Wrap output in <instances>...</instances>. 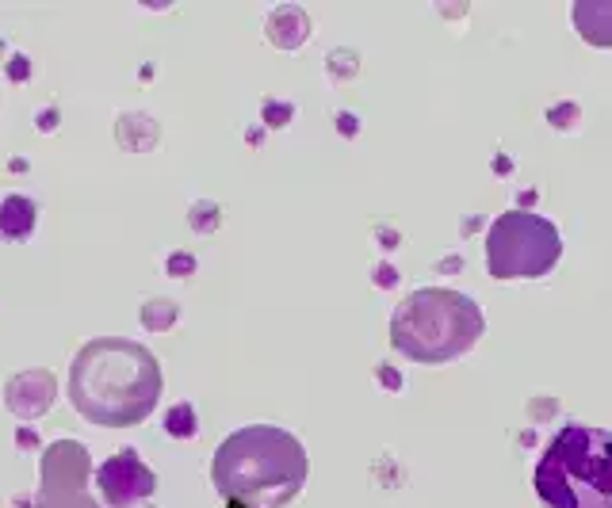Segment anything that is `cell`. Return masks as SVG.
<instances>
[{
    "mask_svg": "<svg viewBox=\"0 0 612 508\" xmlns=\"http://www.w3.org/2000/svg\"><path fill=\"white\" fill-rule=\"evenodd\" d=\"M161 390V363L138 340L96 337L69 363V402L100 428L142 424L161 402Z\"/></svg>",
    "mask_w": 612,
    "mask_h": 508,
    "instance_id": "6da1fadb",
    "label": "cell"
},
{
    "mask_svg": "<svg viewBox=\"0 0 612 508\" xmlns=\"http://www.w3.org/2000/svg\"><path fill=\"white\" fill-rule=\"evenodd\" d=\"M306 447L276 424H245L230 432L211 459V482L226 501L245 508H284L306 486Z\"/></svg>",
    "mask_w": 612,
    "mask_h": 508,
    "instance_id": "7a4b0ae2",
    "label": "cell"
},
{
    "mask_svg": "<svg viewBox=\"0 0 612 508\" xmlns=\"http://www.w3.org/2000/svg\"><path fill=\"white\" fill-rule=\"evenodd\" d=\"M532 489L544 508H612V432L563 424L536 459Z\"/></svg>",
    "mask_w": 612,
    "mask_h": 508,
    "instance_id": "3957f363",
    "label": "cell"
},
{
    "mask_svg": "<svg viewBox=\"0 0 612 508\" xmlns=\"http://www.w3.org/2000/svg\"><path fill=\"white\" fill-rule=\"evenodd\" d=\"M486 318L475 298L448 287L410 291L391 314V348L414 363H452L479 344Z\"/></svg>",
    "mask_w": 612,
    "mask_h": 508,
    "instance_id": "277c9868",
    "label": "cell"
},
{
    "mask_svg": "<svg viewBox=\"0 0 612 508\" xmlns=\"http://www.w3.org/2000/svg\"><path fill=\"white\" fill-rule=\"evenodd\" d=\"M563 256L559 226L536 211H505L486 233V272L494 279H540Z\"/></svg>",
    "mask_w": 612,
    "mask_h": 508,
    "instance_id": "5b68a950",
    "label": "cell"
},
{
    "mask_svg": "<svg viewBox=\"0 0 612 508\" xmlns=\"http://www.w3.org/2000/svg\"><path fill=\"white\" fill-rule=\"evenodd\" d=\"M92 455L77 440H54L39 459V489L31 508H108L92 497Z\"/></svg>",
    "mask_w": 612,
    "mask_h": 508,
    "instance_id": "8992f818",
    "label": "cell"
},
{
    "mask_svg": "<svg viewBox=\"0 0 612 508\" xmlns=\"http://www.w3.org/2000/svg\"><path fill=\"white\" fill-rule=\"evenodd\" d=\"M96 489H100V501L108 508H134L146 505L153 497L157 474L142 463V455L134 447H123L96 466Z\"/></svg>",
    "mask_w": 612,
    "mask_h": 508,
    "instance_id": "52a82bcc",
    "label": "cell"
},
{
    "mask_svg": "<svg viewBox=\"0 0 612 508\" xmlns=\"http://www.w3.org/2000/svg\"><path fill=\"white\" fill-rule=\"evenodd\" d=\"M54 398H58V379L46 367H27L4 382V405L20 421H39L54 409Z\"/></svg>",
    "mask_w": 612,
    "mask_h": 508,
    "instance_id": "ba28073f",
    "label": "cell"
},
{
    "mask_svg": "<svg viewBox=\"0 0 612 508\" xmlns=\"http://www.w3.org/2000/svg\"><path fill=\"white\" fill-rule=\"evenodd\" d=\"M264 35H268V43L280 46V50H299L310 39V16L299 4H280V8L268 12Z\"/></svg>",
    "mask_w": 612,
    "mask_h": 508,
    "instance_id": "9c48e42d",
    "label": "cell"
},
{
    "mask_svg": "<svg viewBox=\"0 0 612 508\" xmlns=\"http://www.w3.org/2000/svg\"><path fill=\"white\" fill-rule=\"evenodd\" d=\"M39 226V203L27 195H4L0 199V241L20 245Z\"/></svg>",
    "mask_w": 612,
    "mask_h": 508,
    "instance_id": "30bf717a",
    "label": "cell"
},
{
    "mask_svg": "<svg viewBox=\"0 0 612 508\" xmlns=\"http://www.w3.org/2000/svg\"><path fill=\"white\" fill-rule=\"evenodd\" d=\"M570 20L590 46H612V0H578Z\"/></svg>",
    "mask_w": 612,
    "mask_h": 508,
    "instance_id": "8fae6325",
    "label": "cell"
},
{
    "mask_svg": "<svg viewBox=\"0 0 612 508\" xmlns=\"http://www.w3.org/2000/svg\"><path fill=\"white\" fill-rule=\"evenodd\" d=\"M115 138H119V146L127 149V153H150L157 146V138H161V127L146 111H127L115 123Z\"/></svg>",
    "mask_w": 612,
    "mask_h": 508,
    "instance_id": "7c38bea8",
    "label": "cell"
},
{
    "mask_svg": "<svg viewBox=\"0 0 612 508\" xmlns=\"http://www.w3.org/2000/svg\"><path fill=\"white\" fill-rule=\"evenodd\" d=\"M161 428H165V436H169V440H196V436H199L196 405H192V402L169 405V409H165V421H161Z\"/></svg>",
    "mask_w": 612,
    "mask_h": 508,
    "instance_id": "4fadbf2b",
    "label": "cell"
},
{
    "mask_svg": "<svg viewBox=\"0 0 612 508\" xmlns=\"http://www.w3.org/2000/svg\"><path fill=\"white\" fill-rule=\"evenodd\" d=\"M176 318H180V306H176L173 298H150L138 310V321H142L146 333H169L176 325Z\"/></svg>",
    "mask_w": 612,
    "mask_h": 508,
    "instance_id": "5bb4252c",
    "label": "cell"
},
{
    "mask_svg": "<svg viewBox=\"0 0 612 508\" xmlns=\"http://www.w3.org/2000/svg\"><path fill=\"white\" fill-rule=\"evenodd\" d=\"M222 222V211L215 199H199V203H192V211H188V226L196 233H215Z\"/></svg>",
    "mask_w": 612,
    "mask_h": 508,
    "instance_id": "9a60e30c",
    "label": "cell"
},
{
    "mask_svg": "<svg viewBox=\"0 0 612 508\" xmlns=\"http://www.w3.org/2000/svg\"><path fill=\"white\" fill-rule=\"evenodd\" d=\"M261 115L268 127H287L291 119H295V104H287V100H264L261 104Z\"/></svg>",
    "mask_w": 612,
    "mask_h": 508,
    "instance_id": "2e32d148",
    "label": "cell"
},
{
    "mask_svg": "<svg viewBox=\"0 0 612 508\" xmlns=\"http://www.w3.org/2000/svg\"><path fill=\"white\" fill-rule=\"evenodd\" d=\"M4 73H8V81H12V85H23V81H31L35 65H31V58H27V54H12V58H8V65H4Z\"/></svg>",
    "mask_w": 612,
    "mask_h": 508,
    "instance_id": "e0dca14e",
    "label": "cell"
},
{
    "mask_svg": "<svg viewBox=\"0 0 612 508\" xmlns=\"http://www.w3.org/2000/svg\"><path fill=\"white\" fill-rule=\"evenodd\" d=\"M578 115H582V111H578V104H559V107H551V111H547V119H551V127H555V130H570L574 123H578Z\"/></svg>",
    "mask_w": 612,
    "mask_h": 508,
    "instance_id": "ac0fdd59",
    "label": "cell"
},
{
    "mask_svg": "<svg viewBox=\"0 0 612 508\" xmlns=\"http://www.w3.org/2000/svg\"><path fill=\"white\" fill-rule=\"evenodd\" d=\"M165 268H169V276H173V279L196 276V256H192V253H173L169 260H165Z\"/></svg>",
    "mask_w": 612,
    "mask_h": 508,
    "instance_id": "d6986e66",
    "label": "cell"
},
{
    "mask_svg": "<svg viewBox=\"0 0 612 508\" xmlns=\"http://www.w3.org/2000/svg\"><path fill=\"white\" fill-rule=\"evenodd\" d=\"M16 447H20V451H39V432H35V428H16Z\"/></svg>",
    "mask_w": 612,
    "mask_h": 508,
    "instance_id": "ffe728a7",
    "label": "cell"
},
{
    "mask_svg": "<svg viewBox=\"0 0 612 508\" xmlns=\"http://www.w3.org/2000/svg\"><path fill=\"white\" fill-rule=\"evenodd\" d=\"M54 127H58V111H54V107H46L43 115H39V130H43V134H50Z\"/></svg>",
    "mask_w": 612,
    "mask_h": 508,
    "instance_id": "44dd1931",
    "label": "cell"
},
{
    "mask_svg": "<svg viewBox=\"0 0 612 508\" xmlns=\"http://www.w3.org/2000/svg\"><path fill=\"white\" fill-rule=\"evenodd\" d=\"M379 382H383V386H391V390H398V386H402V379L394 375L391 367H379Z\"/></svg>",
    "mask_w": 612,
    "mask_h": 508,
    "instance_id": "7402d4cb",
    "label": "cell"
},
{
    "mask_svg": "<svg viewBox=\"0 0 612 508\" xmlns=\"http://www.w3.org/2000/svg\"><path fill=\"white\" fill-rule=\"evenodd\" d=\"M375 283H379V287H394V283H398V276H394V268H379V276H375Z\"/></svg>",
    "mask_w": 612,
    "mask_h": 508,
    "instance_id": "603a6c76",
    "label": "cell"
},
{
    "mask_svg": "<svg viewBox=\"0 0 612 508\" xmlns=\"http://www.w3.org/2000/svg\"><path fill=\"white\" fill-rule=\"evenodd\" d=\"M134 508H153V505H150V501H146V505H134Z\"/></svg>",
    "mask_w": 612,
    "mask_h": 508,
    "instance_id": "cb8c5ba5",
    "label": "cell"
}]
</instances>
